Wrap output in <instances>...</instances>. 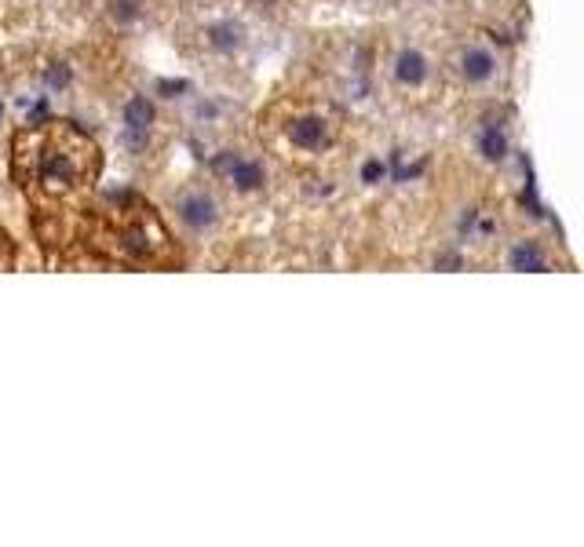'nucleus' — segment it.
Returning a JSON list of instances; mask_svg holds the SVG:
<instances>
[{
  "label": "nucleus",
  "mask_w": 584,
  "mask_h": 547,
  "mask_svg": "<svg viewBox=\"0 0 584 547\" xmlns=\"http://www.w3.org/2000/svg\"><path fill=\"white\" fill-rule=\"evenodd\" d=\"M103 143L74 117L26 121L8 139V175L45 244L77 241V226L103 183Z\"/></svg>",
  "instance_id": "1"
},
{
  "label": "nucleus",
  "mask_w": 584,
  "mask_h": 547,
  "mask_svg": "<svg viewBox=\"0 0 584 547\" xmlns=\"http://www.w3.org/2000/svg\"><path fill=\"white\" fill-rule=\"evenodd\" d=\"M252 132L281 161L285 172L326 168L347 161L355 150V114L329 92L274 95L259 110Z\"/></svg>",
  "instance_id": "2"
},
{
  "label": "nucleus",
  "mask_w": 584,
  "mask_h": 547,
  "mask_svg": "<svg viewBox=\"0 0 584 547\" xmlns=\"http://www.w3.org/2000/svg\"><path fill=\"white\" fill-rule=\"evenodd\" d=\"M106 106L121 164L132 175H157L168 164V154L183 132L176 106L150 81L121 70L106 85Z\"/></svg>",
  "instance_id": "3"
},
{
  "label": "nucleus",
  "mask_w": 584,
  "mask_h": 547,
  "mask_svg": "<svg viewBox=\"0 0 584 547\" xmlns=\"http://www.w3.org/2000/svg\"><path fill=\"white\" fill-rule=\"evenodd\" d=\"M77 237L125 266L172 270L186 263V248L165 223L161 208H150L139 197H125L114 208H103L92 201V208L77 226Z\"/></svg>",
  "instance_id": "4"
},
{
  "label": "nucleus",
  "mask_w": 584,
  "mask_h": 547,
  "mask_svg": "<svg viewBox=\"0 0 584 547\" xmlns=\"http://www.w3.org/2000/svg\"><path fill=\"white\" fill-rule=\"evenodd\" d=\"M165 34L190 70L216 81H234V74H241L256 55V23L230 5L172 15Z\"/></svg>",
  "instance_id": "5"
},
{
  "label": "nucleus",
  "mask_w": 584,
  "mask_h": 547,
  "mask_svg": "<svg viewBox=\"0 0 584 547\" xmlns=\"http://www.w3.org/2000/svg\"><path fill=\"white\" fill-rule=\"evenodd\" d=\"M373 81L402 110H428L438 103L446 81L438 66V41L395 26L373 41Z\"/></svg>",
  "instance_id": "6"
},
{
  "label": "nucleus",
  "mask_w": 584,
  "mask_h": 547,
  "mask_svg": "<svg viewBox=\"0 0 584 547\" xmlns=\"http://www.w3.org/2000/svg\"><path fill=\"white\" fill-rule=\"evenodd\" d=\"M205 175L227 194L234 212H252L270 204L285 190L281 161L259 143L252 128H234L208 143Z\"/></svg>",
  "instance_id": "7"
},
{
  "label": "nucleus",
  "mask_w": 584,
  "mask_h": 547,
  "mask_svg": "<svg viewBox=\"0 0 584 547\" xmlns=\"http://www.w3.org/2000/svg\"><path fill=\"white\" fill-rule=\"evenodd\" d=\"M438 66L446 88L464 103L475 99H508L511 88V52L486 30H457L438 45Z\"/></svg>",
  "instance_id": "8"
},
{
  "label": "nucleus",
  "mask_w": 584,
  "mask_h": 547,
  "mask_svg": "<svg viewBox=\"0 0 584 547\" xmlns=\"http://www.w3.org/2000/svg\"><path fill=\"white\" fill-rule=\"evenodd\" d=\"M157 208L186 252H205L223 244L237 215L227 194L205 172L168 183L157 197Z\"/></svg>",
  "instance_id": "9"
},
{
  "label": "nucleus",
  "mask_w": 584,
  "mask_h": 547,
  "mask_svg": "<svg viewBox=\"0 0 584 547\" xmlns=\"http://www.w3.org/2000/svg\"><path fill=\"white\" fill-rule=\"evenodd\" d=\"M117 70H106L96 55H85L77 48L63 45H45L23 55V66H15V81L30 88L45 103H77L81 95L96 92L106 95V85Z\"/></svg>",
  "instance_id": "10"
},
{
  "label": "nucleus",
  "mask_w": 584,
  "mask_h": 547,
  "mask_svg": "<svg viewBox=\"0 0 584 547\" xmlns=\"http://www.w3.org/2000/svg\"><path fill=\"white\" fill-rule=\"evenodd\" d=\"M515 114L508 99H475L468 103L460 128V154L482 175H497L515 161Z\"/></svg>",
  "instance_id": "11"
},
{
  "label": "nucleus",
  "mask_w": 584,
  "mask_h": 547,
  "mask_svg": "<svg viewBox=\"0 0 584 547\" xmlns=\"http://www.w3.org/2000/svg\"><path fill=\"white\" fill-rule=\"evenodd\" d=\"M74 8L88 23V30H96V37L117 45L165 34L172 23L161 0H74Z\"/></svg>",
  "instance_id": "12"
},
{
  "label": "nucleus",
  "mask_w": 584,
  "mask_h": 547,
  "mask_svg": "<svg viewBox=\"0 0 584 547\" xmlns=\"http://www.w3.org/2000/svg\"><path fill=\"white\" fill-rule=\"evenodd\" d=\"M489 259L504 274H551L559 266H573V259L562 252V244L533 226H500L489 241Z\"/></svg>",
  "instance_id": "13"
},
{
  "label": "nucleus",
  "mask_w": 584,
  "mask_h": 547,
  "mask_svg": "<svg viewBox=\"0 0 584 547\" xmlns=\"http://www.w3.org/2000/svg\"><path fill=\"white\" fill-rule=\"evenodd\" d=\"M234 8H241L252 23H267V26H288L300 15H307L311 0H230Z\"/></svg>",
  "instance_id": "14"
},
{
  "label": "nucleus",
  "mask_w": 584,
  "mask_h": 547,
  "mask_svg": "<svg viewBox=\"0 0 584 547\" xmlns=\"http://www.w3.org/2000/svg\"><path fill=\"white\" fill-rule=\"evenodd\" d=\"M329 5H337L351 15H391V12L409 8L413 0H329Z\"/></svg>",
  "instance_id": "15"
},
{
  "label": "nucleus",
  "mask_w": 584,
  "mask_h": 547,
  "mask_svg": "<svg viewBox=\"0 0 584 547\" xmlns=\"http://www.w3.org/2000/svg\"><path fill=\"white\" fill-rule=\"evenodd\" d=\"M168 8V15H190V12H205V8H219L230 5V0H161Z\"/></svg>",
  "instance_id": "16"
}]
</instances>
